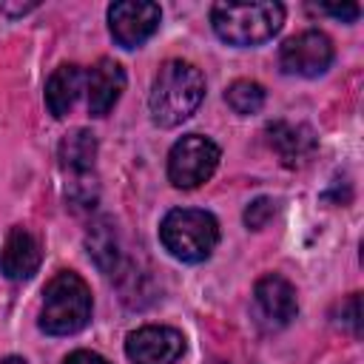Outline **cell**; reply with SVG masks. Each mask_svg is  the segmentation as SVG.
<instances>
[{"label":"cell","instance_id":"44dd1931","mask_svg":"<svg viewBox=\"0 0 364 364\" xmlns=\"http://www.w3.org/2000/svg\"><path fill=\"white\" fill-rule=\"evenodd\" d=\"M0 364H28L26 358H20V355H9V358H3Z\"/></svg>","mask_w":364,"mask_h":364},{"label":"cell","instance_id":"7a4b0ae2","mask_svg":"<svg viewBox=\"0 0 364 364\" xmlns=\"http://www.w3.org/2000/svg\"><path fill=\"white\" fill-rule=\"evenodd\" d=\"M210 23L219 40L230 46H259L267 43L284 23V6L273 0L259 3H216L210 9Z\"/></svg>","mask_w":364,"mask_h":364},{"label":"cell","instance_id":"8fae6325","mask_svg":"<svg viewBox=\"0 0 364 364\" xmlns=\"http://www.w3.org/2000/svg\"><path fill=\"white\" fill-rule=\"evenodd\" d=\"M0 267H3L6 279H11V282L31 279L40 267V242H37V236L26 228H11V233L6 236L3 253H0Z\"/></svg>","mask_w":364,"mask_h":364},{"label":"cell","instance_id":"8992f818","mask_svg":"<svg viewBox=\"0 0 364 364\" xmlns=\"http://www.w3.org/2000/svg\"><path fill=\"white\" fill-rule=\"evenodd\" d=\"M333 63V40L324 31L307 28L287 37L279 48V65L293 77H318Z\"/></svg>","mask_w":364,"mask_h":364},{"label":"cell","instance_id":"52a82bcc","mask_svg":"<svg viewBox=\"0 0 364 364\" xmlns=\"http://www.w3.org/2000/svg\"><path fill=\"white\" fill-rule=\"evenodd\" d=\"M162 11L156 3L148 0H122L108 9V28L117 46L122 48H136L142 46L156 28H159Z\"/></svg>","mask_w":364,"mask_h":364},{"label":"cell","instance_id":"2e32d148","mask_svg":"<svg viewBox=\"0 0 364 364\" xmlns=\"http://www.w3.org/2000/svg\"><path fill=\"white\" fill-rule=\"evenodd\" d=\"M88 253L94 256V262L102 270H114V264H117V236H114V230L105 222L91 228V233H88Z\"/></svg>","mask_w":364,"mask_h":364},{"label":"cell","instance_id":"3957f363","mask_svg":"<svg viewBox=\"0 0 364 364\" xmlns=\"http://www.w3.org/2000/svg\"><path fill=\"white\" fill-rule=\"evenodd\" d=\"M91 318V287L82 276L71 270H60L43 290L40 307V330L48 336H71L80 333Z\"/></svg>","mask_w":364,"mask_h":364},{"label":"cell","instance_id":"ffe728a7","mask_svg":"<svg viewBox=\"0 0 364 364\" xmlns=\"http://www.w3.org/2000/svg\"><path fill=\"white\" fill-rule=\"evenodd\" d=\"M31 9H37V3H23V6H11V3H0V11H6V14H26V11H31Z\"/></svg>","mask_w":364,"mask_h":364},{"label":"cell","instance_id":"ac0fdd59","mask_svg":"<svg viewBox=\"0 0 364 364\" xmlns=\"http://www.w3.org/2000/svg\"><path fill=\"white\" fill-rule=\"evenodd\" d=\"M318 11L333 14V17H338V20H355V17L361 14V6H358V3H350V6H321Z\"/></svg>","mask_w":364,"mask_h":364},{"label":"cell","instance_id":"d6986e66","mask_svg":"<svg viewBox=\"0 0 364 364\" xmlns=\"http://www.w3.org/2000/svg\"><path fill=\"white\" fill-rule=\"evenodd\" d=\"M63 364H108L100 353H91V350H77V353H71Z\"/></svg>","mask_w":364,"mask_h":364},{"label":"cell","instance_id":"6da1fadb","mask_svg":"<svg viewBox=\"0 0 364 364\" xmlns=\"http://www.w3.org/2000/svg\"><path fill=\"white\" fill-rule=\"evenodd\" d=\"M202 97H205L202 71L188 60H168L159 65L154 77L148 108L156 125L173 128L196 114Z\"/></svg>","mask_w":364,"mask_h":364},{"label":"cell","instance_id":"9a60e30c","mask_svg":"<svg viewBox=\"0 0 364 364\" xmlns=\"http://www.w3.org/2000/svg\"><path fill=\"white\" fill-rule=\"evenodd\" d=\"M225 100H228V105H230L236 114H242V117L259 114L262 105H264V88H262L256 80H236V82L228 85Z\"/></svg>","mask_w":364,"mask_h":364},{"label":"cell","instance_id":"e0dca14e","mask_svg":"<svg viewBox=\"0 0 364 364\" xmlns=\"http://www.w3.org/2000/svg\"><path fill=\"white\" fill-rule=\"evenodd\" d=\"M273 213H276V202L267 199V196H259L245 208V225L253 228V230H262L273 219Z\"/></svg>","mask_w":364,"mask_h":364},{"label":"cell","instance_id":"7c38bea8","mask_svg":"<svg viewBox=\"0 0 364 364\" xmlns=\"http://www.w3.org/2000/svg\"><path fill=\"white\" fill-rule=\"evenodd\" d=\"M270 145L279 154V159L287 168H301L316 154V136L307 125H290V122H273L267 128Z\"/></svg>","mask_w":364,"mask_h":364},{"label":"cell","instance_id":"277c9868","mask_svg":"<svg viewBox=\"0 0 364 364\" xmlns=\"http://www.w3.org/2000/svg\"><path fill=\"white\" fill-rule=\"evenodd\" d=\"M159 242L179 262H205L219 242V225L208 210L176 208L162 219Z\"/></svg>","mask_w":364,"mask_h":364},{"label":"cell","instance_id":"ba28073f","mask_svg":"<svg viewBox=\"0 0 364 364\" xmlns=\"http://www.w3.org/2000/svg\"><path fill=\"white\" fill-rule=\"evenodd\" d=\"M185 353V338L173 327L148 324L128 336L125 355L131 364H173Z\"/></svg>","mask_w":364,"mask_h":364},{"label":"cell","instance_id":"5bb4252c","mask_svg":"<svg viewBox=\"0 0 364 364\" xmlns=\"http://www.w3.org/2000/svg\"><path fill=\"white\" fill-rule=\"evenodd\" d=\"M60 162L74 176H88L97 159V136L88 128H74L60 139Z\"/></svg>","mask_w":364,"mask_h":364},{"label":"cell","instance_id":"9c48e42d","mask_svg":"<svg viewBox=\"0 0 364 364\" xmlns=\"http://www.w3.org/2000/svg\"><path fill=\"white\" fill-rule=\"evenodd\" d=\"M122 91H125V68L111 57L97 60L91 71L85 74V94H88L91 117H105L117 105Z\"/></svg>","mask_w":364,"mask_h":364},{"label":"cell","instance_id":"4fadbf2b","mask_svg":"<svg viewBox=\"0 0 364 364\" xmlns=\"http://www.w3.org/2000/svg\"><path fill=\"white\" fill-rule=\"evenodd\" d=\"M82 80H85L82 68L71 65V63L54 68V74L48 77V82H46V105L57 119H63L74 108V102H77V97L82 91Z\"/></svg>","mask_w":364,"mask_h":364},{"label":"cell","instance_id":"30bf717a","mask_svg":"<svg viewBox=\"0 0 364 364\" xmlns=\"http://www.w3.org/2000/svg\"><path fill=\"white\" fill-rule=\"evenodd\" d=\"M253 296H256V304L262 310V316L270 321V324H287L296 318L299 313V301H296V287L279 276V273H264L256 287H253Z\"/></svg>","mask_w":364,"mask_h":364},{"label":"cell","instance_id":"5b68a950","mask_svg":"<svg viewBox=\"0 0 364 364\" xmlns=\"http://www.w3.org/2000/svg\"><path fill=\"white\" fill-rule=\"evenodd\" d=\"M219 145L202 134H188L182 139L173 142V148L168 151V179L176 188H196L202 182H208L219 165Z\"/></svg>","mask_w":364,"mask_h":364}]
</instances>
